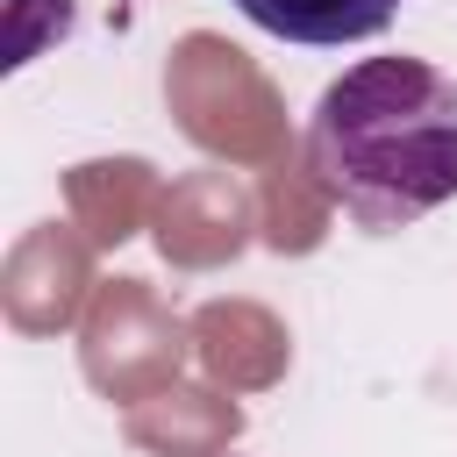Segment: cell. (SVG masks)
<instances>
[{"label": "cell", "mask_w": 457, "mask_h": 457, "mask_svg": "<svg viewBox=\"0 0 457 457\" xmlns=\"http://www.w3.org/2000/svg\"><path fill=\"white\" fill-rule=\"evenodd\" d=\"M307 171L328 207L386 236L457 200V79L428 57H364L307 114Z\"/></svg>", "instance_id": "6da1fadb"}, {"label": "cell", "mask_w": 457, "mask_h": 457, "mask_svg": "<svg viewBox=\"0 0 457 457\" xmlns=\"http://www.w3.org/2000/svg\"><path fill=\"white\" fill-rule=\"evenodd\" d=\"M236 14L257 21L264 36H286L307 50H343V43L378 36L400 14V0H236Z\"/></svg>", "instance_id": "7a4b0ae2"}]
</instances>
